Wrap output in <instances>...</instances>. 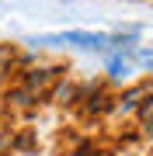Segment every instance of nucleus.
Wrapping results in <instances>:
<instances>
[{"instance_id":"f03ea898","label":"nucleus","mask_w":153,"mask_h":156,"mask_svg":"<svg viewBox=\"0 0 153 156\" xmlns=\"http://www.w3.org/2000/svg\"><path fill=\"white\" fill-rule=\"evenodd\" d=\"M108 73H111L115 80H122V76H125V73H129V69H125V62H122L118 56H111V59H108Z\"/></svg>"},{"instance_id":"7ed1b4c3","label":"nucleus","mask_w":153,"mask_h":156,"mask_svg":"<svg viewBox=\"0 0 153 156\" xmlns=\"http://www.w3.org/2000/svg\"><path fill=\"white\" fill-rule=\"evenodd\" d=\"M139 59L146 62V66H153V49H146V52H139Z\"/></svg>"},{"instance_id":"f257e3e1","label":"nucleus","mask_w":153,"mask_h":156,"mask_svg":"<svg viewBox=\"0 0 153 156\" xmlns=\"http://www.w3.org/2000/svg\"><path fill=\"white\" fill-rule=\"evenodd\" d=\"M132 35H101V31H56V35H35L28 45H49V49H63V45H77L87 52H111L129 45Z\"/></svg>"}]
</instances>
